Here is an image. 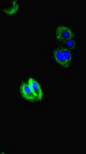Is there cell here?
<instances>
[{
	"label": "cell",
	"mask_w": 86,
	"mask_h": 154,
	"mask_svg": "<svg viewBox=\"0 0 86 154\" xmlns=\"http://www.w3.org/2000/svg\"><path fill=\"white\" fill-rule=\"evenodd\" d=\"M20 92L22 96L27 100L30 101H39L38 97L32 91L31 88L28 84H22L20 88Z\"/></svg>",
	"instance_id": "obj_1"
},
{
	"label": "cell",
	"mask_w": 86,
	"mask_h": 154,
	"mask_svg": "<svg viewBox=\"0 0 86 154\" xmlns=\"http://www.w3.org/2000/svg\"><path fill=\"white\" fill-rule=\"evenodd\" d=\"M56 34V38L61 42L67 39H72V38L74 37V35L70 29L65 26L58 27Z\"/></svg>",
	"instance_id": "obj_2"
},
{
	"label": "cell",
	"mask_w": 86,
	"mask_h": 154,
	"mask_svg": "<svg viewBox=\"0 0 86 154\" xmlns=\"http://www.w3.org/2000/svg\"><path fill=\"white\" fill-rule=\"evenodd\" d=\"M28 84L30 88H31L32 91L35 94L36 96L38 97L39 101H41L42 100V91L41 90V85L39 84V83L33 78H30L28 80Z\"/></svg>",
	"instance_id": "obj_3"
},
{
	"label": "cell",
	"mask_w": 86,
	"mask_h": 154,
	"mask_svg": "<svg viewBox=\"0 0 86 154\" xmlns=\"http://www.w3.org/2000/svg\"><path fill=\"white\" fill-rule=\"evenodd\" d=\"M54 56L55 60H56L58 63H59L60 65H61V66H62L63 67H66V68L68 67L69 66L66 63L65 60H64L62 49L58 48L56 50H54Z\"/></svg>",
	"instance_id": "obj_4"
},
{
	"label": "cell",
	"mask_w": 86,
	"mask_h": 154,
	"mask_svg": "<svg viewBox=\"0 0 86 154\" xmlns=\"http://www.w3.org/2000/svg\"><path fill=\"white\" fill-rule=\"evenodd\" d=\"M61 43H62V45L64 48H66L69 50H73V49L76 46V42L74 40L72 39L65 40V41H63Z\"/></svg>",
	"instance_id": "obj_5"
},
{
	"label": "cell",
	"mask_w": 86,
	"mask_h": 154,
	"mask_svg": "<svg viewBox=\"0 0 86 154\" xmlns=\"http://www.w3.org/2000/svg\"><path fill=\"white\" fill-rule=\"evenodd\" d=\"M61 49H62L64 60H65L66 63L69 66L70 61H72V59L71 52H70V51L69 50H67V49H66V48H62Z\"/></svg>",
	"instance_id": "obj_6"
}]
</instances>
